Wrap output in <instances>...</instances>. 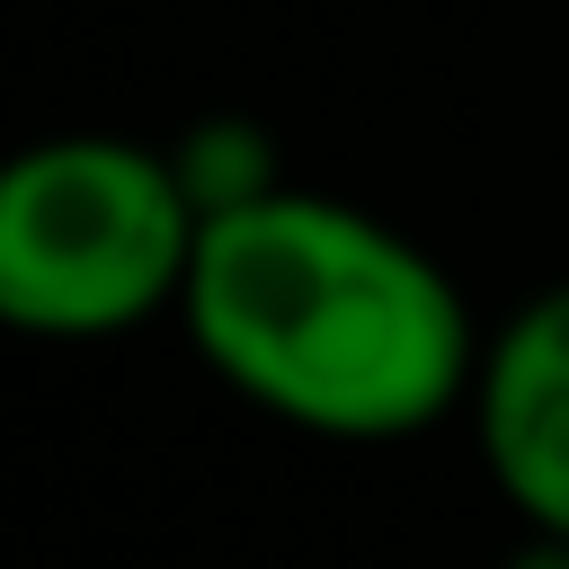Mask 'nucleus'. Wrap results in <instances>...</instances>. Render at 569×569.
I'll return each instance as SVG.
<instances>
[{
  "label": "nucleus",
  "instance_id": "1",
  "mask_svg": "<svg viewBox=\"0 0 569 569\" xmlns=\"http://www.w3.org/2000/svg\"><path fill=\"white\" fill-rule=\"evenodd\" d=\"M178 329L213 382L329 445L427 436L480 373V329L445 258L293 178L204 213Z\"/></svg>",
  "mask_w": 569,
  "mask_h": 569
},
{
  "label": "nucleus",
  "instance_id": "2",
  "mask_svg": "<svg viewBox=\"0 0 569 569\" xmlns=\"http://www.w3.org/2000/svg\"><path fill=\"white\" fill-rule=\"evenodd\" d=\"M196 196L133 133H44L0 160V329L124 338L178 320L196 267Z\"/></svg>",
  "mask_w": 569,
  "mask_h": 569
},
{
  "label": "nucleus",
  "instance_id": "3",
  "mask_svg": "<svg viewBox=\"0 0 569 569\" xmlns=\"http://www.w3.org/2000/svg\"><path fill=\"white\" fill-rule=\"evenodd\" d=\"M471 436L498 498L533 525V542H569V276L542 284L480 338Z\"/></svg>",
  "mask_w": 569,
  "mask_h": 569
},
{
  "label": "nucleus",
  "instance_id": "4",
  "mask_svg": "<svg viewBox=\"0 0 569 569\" xmlns=\"http://www.w3.org/2000/svg\"><path fill=\"white\" fill-rule=\"evenodd\" d=\"M178 178H187V196H196V213H222V204H249V196H267L284 169H276V151H267V133L258 124H231V116H213V124H196L178 151Z\"/></svg>",
  "mask_w": 569,
  "mask_h": 569
}]
</instances>
